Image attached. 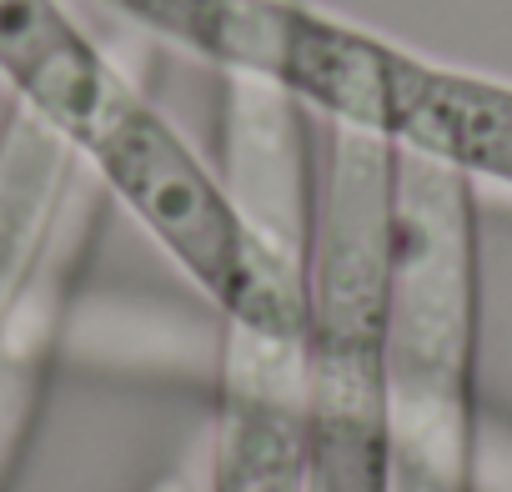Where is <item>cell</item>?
<instances>
[{"instance_id":"8992f818","label":"cell","mask_w":512,"mask_h":492,"mask_svg":"<svg viewBox=\"0 0 512 492\" xmlns=\"http://www.w3.org/2000/svg\"><path fill=\"white\" fill-rule=\"evenodd\" d=\"M91 216H96V201H91L86 181L76 176V186L51 226L46 252L36 257V267L6 317V332H0V492H6V477L16 467V452L26 442V427H31V412L41 397V377H46V362H51V347L61 332L76 262L91 236Z\"/></svg>"},{"instance_id":"6da1fadb","label":"cell","mask_w":512,"mask_h":492,"mask_svg":"<svg viewBox=\"0 0 512 492\" xmlns=\"http://www.w3.org/2000/svg\"><path fill=\"white\" fill-rule=\"evenodd\" d=\"M0 81L116 196L226 327H307L312 201L241 211L61 0H0Z\"/></svg>"},{"instance_id":"52a82bcc","label":"cell","mask_w":512,"mask_h":492,"mask_svg":"<svg viewBox=\"0 0 512 492\" xmlns=\"http://www.w3.org/2000/svg\"><path fill=\"white\" fill-rule=\"evenodd\" d=\"M477 492H512V432L502 427L477 437Z\"/></svg>"},{"instance_id":"3957f363","label":"cell","mask_w":512,"mask_h":492,"mask_svg":"<svg viewBox=\"0 0 512 492\" xmlns=\"http://www.w3.org/2000/svg\"><path fill=\"white\" fill-rule=\"evenodd\" d=\"M397 151L327 126L307 262V487L387 492V282Z\"/></svg>"},{"instance_id":"277c9868","label":"cell","mask_w":512,"mask_h":492,"mask_svg":"<svg viewBox=\"0 0 512 492\" xmlns=\"http://www.w3.org/2000/svg\"><path fill=\"white\" fill-rule=\"evenodd\" d=\"M292 101L327 126L512 191V86L502 81L422 61L377 31L322 16L292 56Z\"/></svg>"},{"instance_id":"7a4b0ae2","label":"cell","mask_w":512,"mask_h":492,"mask_svg":"<svg viewBox=\"0 0 512 492\" xmlns=\"http://www.w3.org/2000/svg\"><path fill=\"white\" fill-rule=\"evenodd\" d=\"M472 181L397 151L387 282V492H477Z\"/></svg>"},{"instance_id":"5b68a950","label":"cell","mask_w":512,"mask_h":492,"mask_svg":"<svg viewBox=\"0 0 512 492\" xmlns=\"http://www.w3.org/2000/svg\"><path fill=\"white\" fill-rule=\"evenodd\" d=\"M307 487V327H226L201 492Z\"/></svg>"}]
</instances>
